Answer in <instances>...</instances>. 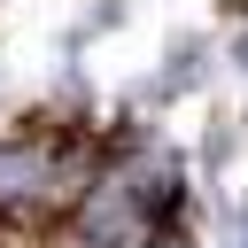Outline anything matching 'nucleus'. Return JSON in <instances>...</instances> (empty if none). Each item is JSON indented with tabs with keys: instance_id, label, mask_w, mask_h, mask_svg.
<instances>
[{
	"instance_id": "nucleus-1",
	"label": "nucleus",
	"mask_w": 248,
	"mask_h": 248,
	"mask_svg": "<svg viewBox=\"0 0 248 248\" xmlns=\"http://www.w3.org/2000/svg\"><path fill=\"white\" fill-rule=\"evenodd\" d=\"M202 62H209V46H202V39L170 46V70H163V85H155V93H186V85H202Z\"/></svg>"
},
{
	"instance_id": "nucleus-2",
	"label": "nucleus",
	"mask_w": 248,
	"mask_h": 248,
	"mask_svg": "<svg viewBox=\"0 0 248 248\" xmlns=\"http://www.w3.org/2000/svg\"><path fill=\"white\" fill-rule=\"evenodd\" d=\"M232 240H240V248H248V209H240V217H232Z\"/></svg>"
}]
</instances>
